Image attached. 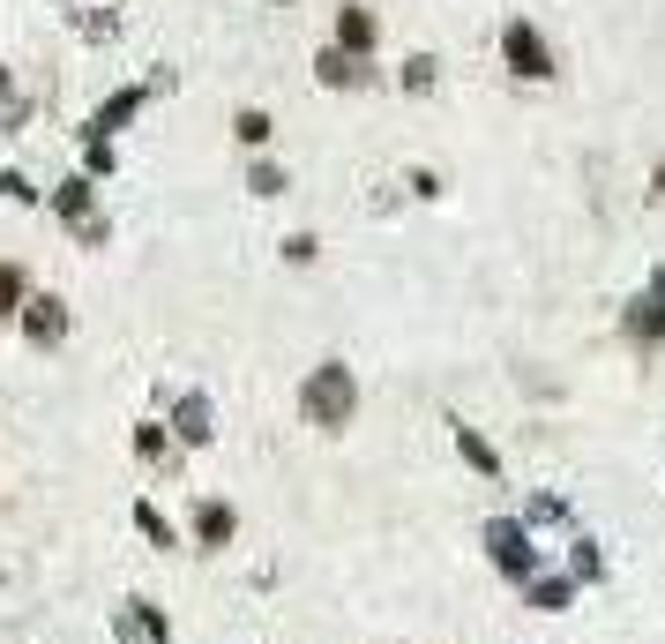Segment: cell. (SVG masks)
Segmentation results:
<instances>
[{
	"instance_id": "obj_1",
	"label": "cell",
	"mask_w": 665,
	"mask_h": 644,
	"mask_svg": "<svg viewBox=\"0 0 665 644\" xmlns=\"http://www.w3.org/2000/svg\"><path fill=\"white\" fill-rule=\"evenodd\" d=\"M299 405H307L314 428H344V420H352V375H344V360H322L314 383L299 389Z\"/></svg>"
},
{
	"instance_id": "obj_2",
	"label": "cell",
	"mask_w": 665,
	"mask_h": 644,
	"mask_svg": "<svg viewBox=\"0 0 665 644\" xmlns=\"http://www.w3.org/2000/svg\"><path fill=\"white\" fill-rule=\"evenodd\" d=\"M53 211L76 225V240H83V248H105V217H98V180H90V172H76V180H60V188H53Z\"/></svg>"
},
{
	"instance_id": "obj_3",
	"label": "cell",
	"mask_w": 665,
	"mask_h": 644,
	"mask_svg": "<svg viewBox=\"0 0 665 644\" xmlns=\"http://www.w3.org/2000/svg\"><path fill=\"white\" fill-rule=\"evenodd\" d=\"M501 53H508V68H516L524 83L553 76V53H546V38L531 31V23H508V31H501Z\"/></svg>"
},
{
	"instance_id": "obj_4",
	"label": "cell",
	"mask_w": 665,
	"mask_h": 644,
	"mask_svg": "<svg viewBox=\"0 0 665 644\" xmlns=\"http://www.w3.org/2000/svg\"><path fill=\"white\" fill-rule=\"evenodd\" d=\"M23 338L38 344V352H53V344L68 338V301H60V293H31V307H23Z\"/></svg>"
},
{
	"instance_id": "obj_5",
	"label": "cell",
	"mask_w": 665,
	"mask_h": 644,
	"mask_svg": "<svg viewBox=\"0 0 665 644\" xmlns=\"http://www.w3.org/2000/svg\"><path fill=\"white\" fill-rule=\"evenodd\" d=\"M142 98H150V83H142V90H121V98H105V105L90 113V128H83V135H113L121 121H135V113H142Z\"/></svg>"
},
{
	"instance_id": "obj_6",
	"label": "cell",
	"mask_w": 665,
	"mask_h": 644,
	"mask_svg": "<svg viewBox=\"0 0 665 644\" xmlns=\"http://www.w3.org/2000/svg\"><path fill=\"white\" fill-rule=\"evenodd\" d=\"M314 76H322V83H330V90H344V83H359L367 68H359V53H344V45H330V53L314 60Z\"/></svg>"
},
{
	"instance_id": "obj_7",
	"label": "cell",
	"mask_w": 665,
	"mask_h": 644,
	"mask_svg": "<svg viewBox=\"0 0 665 644\" xmlns=\"http://www.w3.org/2000/svg\"><path fill=\"white\" fill-rule=\"evenodd\" d=\"M336 45H344V53H367V45H375V15H367V8H344V15H336Z\"/></svg>"
},
{
	"instance_id": "obj_8",
	"label": "cell",
	"mask_w": 665,
	"mask_h": 644,
	"mask_svg": "<svg viewBox=\"0 0 665 644\" xmlns=\"http://www.w3.org/2000/svg\"><path fill=\"white\" fill-rule=\"evenodd\" d=\"M31 307V278H23V262H0V315H23Z\"/></svg>"
},
{
	"instance_id": "obj_9",
	"label": "cell",
	"mask_w": 665,
	"mask_h": 644,
	"mask_svg": "<svg viewBox=\"0 0 665 644\" xmlns=\"http://www.w3.org/2000/svg\"><path fill=\"white\" fill-rule=\"evenodd\" d=\"M195 532H203V547H225V540H232V510H225V502H203Z\"/></svg>"
},
{
	"instance_id": "obj_10",
	"label": "cell",
	"mask_w": 665,
	"mask_h": 644,
	"mask_svg": "<svg viewBox=\"0 0 665 644\" xmlns=\"http://www.w3.org/2000/svg\"><path fill=\"white\" fill-rule=\"evenodd\" d=\"M180 442H209V405L203 397H180Z\"/></svg>"
},
{
	"instance_id": "obj_11",
	"label": "cell",
	"mask_w": 665,
	"mask_h": 644,
	"mask_svg": "<svg viewBox=\"0 0 665 644\" xmlns=\"http://www.w3.org/2000/svg\"><path fill=\"white\" fill-rule=\"evenodd\" d=\"M232 135H240V143H248V150H262V143H270V113H240V121H232Z\"/></svg>"
},
{
	"instance_id": "obj_12",
	"label": "cell",
	"mask_w": 665,
	"mask_h": 644,
	"mask_svg": "<svg viewBox=\"0 0 665 644\" xmlns=\"http://www.w3.org/2000/svg\"><path fill=\"white\" fill-rule=\"evenodd\" d=\"M248 188H254V195H285V172H277L270 158H262V166L248 172Z\"/></svg>"
},
{
	"instance_id": "obj_13",
	"label": "cell",
	"mask_w": 665,
	"mask_h": 644,
	"mask_svg": "<svg viewBox=\"0 0 665 644\" xmlns=\"http://www.w3.org/2000/svg\"><path fill=\"white\" fill-rule=\"evenodd\" d=\"M135 524H142V532H150V540H165V547H172V524H165V517H158V510H150V502H142V510H135Z\"/></svg>"
},
{
	"instance_id": "obj_14",
	"label": "cell",
	"mask_w": 665,
	"mask_h": 644,
	"mask_svg": "<svg viewBox=\"0 0 665 644\" xmlns=\"http://www.w3.org/2000/svg\"><path fill=\"white\" fill-rule=\"evenodd\" d=\"M434 83V60H426V53H419V60H404V90H426Z\"/></svg>"
},
{
	"instance_id": "obj_15",
	"label": "cell",
	"mask_w": 665,
	"mask_h": 644,
	"mask_svg": "<svg viewBox=\"0 0 665 644\" xmlns=\"http://www.w3.org/2000/svg\"><path fill=\"white\" fill-rule=\"evenodd\" d=\"M0 195H15V203H38V188H31L23 172H0Z\"/></svg>"
},
{
	"instance_id": "obj_16",
	"label": "cell",
	"mask_w": 665,
	"mask_h": 644,
	"mask_svg": "<svg viewBox=\"0 0 665 644\" xmlns=\"http://www.w3.org/2000/svg\"><path fill=\"white\" fill-rule=\"evenodd\" d=\"M0 98H8V68H0Z\"/></svg>"
}]
</instances>
